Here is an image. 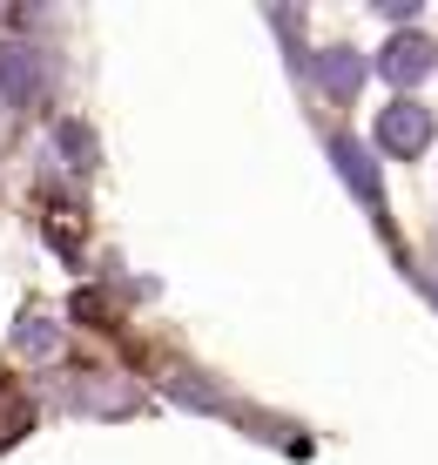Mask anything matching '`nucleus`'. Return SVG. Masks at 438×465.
<instances>
[{
  "instance_id": "f257e3e1",
  "label": "nucleus",
  "mask_w": 438,
  "mask_h": 465,
  "mask_svg": "<svg viewBox=\"0 0 438 465\" xmlns=\"http://www.w3.org/2000/svg\"><path fill=\"white\" fill-rule=\"evenodd\" d=\"M0 94H7V108H41V94H47L41 47H0Z\"/></svg>"
},
{
  "instance_id": "f03ea898",
  "label": "nucleus",
  "mask_w": 438,
  "mask_h": 465,
  "mask_svg": "<svg viewBox=\"0 0 438 465\" xmlns=\"http://www.w3.org/2000/svg\"><path fill=\"white\" fill-rule=\"evenodd\" d=\"M68 405L75 411H95V419H115V411H135L142 405V391H135V384H122V378H108V371H88V378L68 384Z\"/></svg>"
},
{
  "instance_id": "7ed1b4c3",
  "label": "nucleus",
  "mask_w": 438,
  "mask_h": 465,
  "mask_svg": "<svg viewBox=\"0 0 438 465\" xmlns=\"http://www.w3.org/2000/svg\"><path fill=\"white\" fill-rule=\"evenodd\" d=\"M378 142L392 155H418L432 142V108H418V102H398V108H384L378 115Z\"/></svg>"
},
{
  "instance_id": "20e7f679",
  "label": "nucleus",
  "mask_w": 438,
  "mask_h": 465,
  "mask_svg": "<svg viewBox=\"0 0 438 465\" xmlns=\"http://www.w3.org/2000/svg\"><path fill=\"white\" fill-rule=\"evenodd\" d=\"M331 155H337V175H344V183L358 189V196L371 203V210H378L384 196H378V169H371V155L358 149V142H331Z\"/></svg>"
},
{
  "instance_id": "39448f33",
  "label": "nucleus",
  "mask_w": 438,
  "mask_h": 465,
  "mask_svg": "<svg viewBox=\"0 0 438 465\" xmlns=\"http://www.w3.org/2000/svg\"><path fill=\"white\" fill-rule=\"evenodd\" d=\"M14 351H21V358H61V324L41 317V311H27L21 324H14Z\"/></svg>"
},
{
  "instance_id": "423d86ee",
  "label": "nucleus",
  "mask_w": 438,
  "mask_h": 465,
  "mask_svg": "<svg viewBox=\"0 0 438 465\" xmlns=\"http://www.w3.org/2000/svg\"><path fill=\"white\" fill-rule=\"evenodd\" d=\"M384 74H392V82H425L432 74V41H392L384 47Z\"/></svg>"
},
{
  "instance_id": "0eeeda50",
  "label": "nucleus",
  "mask_w": 438,
  "mask_h": 465,
  "mask_svg": "<svg viewBox=\"0 0 438 465\" xmlns=\"http://www.w3.org/2000/svg\"><path fill=\"white\" fill-rule=\"evenodd\" d=\"M317 82L337 94V102H344V94H358V82H364V61L351 54V47H331V54L317 61Z\"/></svg>"
},
{
  "instance_id": "6e6552de",
  "label": "nucleus",
  "mask_w": 438,
  "mask_h": 465,
  "mask_svg": "<svg viewBox=\"0 0 438 465\" xmlns=\"http://www.w3.org/2000/svg\"><path fill=\"white\" fill-rule=\"evenodd\" d=\"M21 431H27V405L7 391V384H0V445H14Z\"/></svg>"
}]
</instances>
